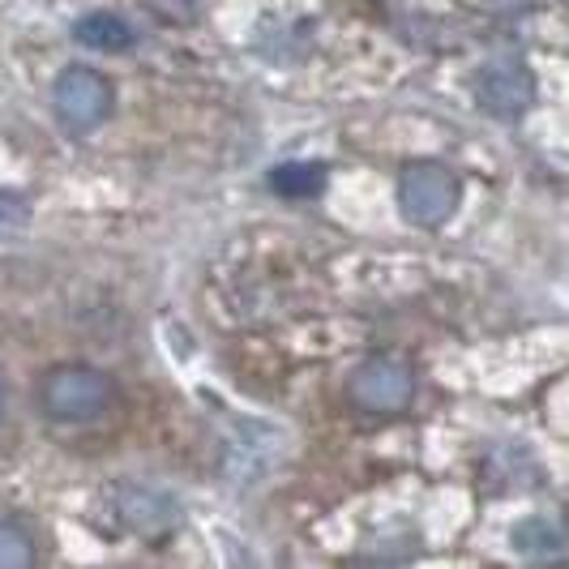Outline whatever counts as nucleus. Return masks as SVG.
<instances>
[{
	"instance_id": "obj_11",
	"label": "nucleus",
	"mask_w": 569,
	"mask_h": 569,
	"mask_svg": "<svg viewBox=\"0 0 569 569\" xmlns=\"http://www.w3.org/2000/svg\"><path fill=\"white\" fill-rule=\"evenodd\" d=\"M30 223V201L18 189H0V236L22 231Z\"/></svg>"
},
{
	"instance_id": "obj_4",
	"label": "nucleus",
	"mask_w": 569,
	"mask_h": 569,
	"mask_svg": "<svg viewBox=\"0 0 569 569\" xmlns=\"http://www.w3.org/2000/svg\"><path fill=\"white\" fill-rule=\"evenodd\" d=\"M347 395L360 411H372V416H399L402 407L416 395V377L411 369L395 360V356H372L360 369L351 372L347 381Z\"/></svg>"
},
{
	"instance_id": "obj_2",
	"label": "nucleus",
	"mask_w": 569,
	"mask_h": 569,
	"mask_svg": "<svg viewBox=\"0 0 569 569\" xmlns=\"http://www.w3.org/2000/svg\"><path fill=\"white\" fill-rule=\"evenodd\" d=\"M458 176L446 163H411L399 176V214L411 228H441L458 210Z\"/></svg>"
},
{
	"instance_id": "obj_9",
	"label": "nucleus",
	"mask_w": 569,
	"mask_h": 569,
	"mask_svg": "<svg viewBox=\"0 0 569 569\" xmlns=\"http://www.w3.org/2000/svg\"><path fill=\"white\" fill-rule=\"evenodd\" d=\"M513 543H518V552H527V557H561L566 531H561L552 518H527V522L513 527Z\"/></svg>"
},
{
	"instance_id": "obj_7",
	"label": "nucleus",
	"mask_w": 569,
	"mask_h": 569,
	"mask_svg": "<svg viewBox=\"0 0 569 569\" xmlns=\"http://www.w3.org/2000/svg\"><path fill=\"white\" fill-rule=\"evenodd\" d=\"M73 39L90 52H129L133 48V27L120 13L99 9V13H86L73 22Z\"/></svg>"
},
{
	"instance_id": "obj_1",
	"label": "nucleus",
	"mask_w": 569,
	"mask_h": 569,
	"mask_svg": "<svg viewBox=\"0 0 569 569\" xmlns=\"http://www.w3.org/2000/svg\"><path fill=\"white\" fill-rule=\"evenodd\" d=\"M116 399V381L94 365H57L39 381V411L52 425H90Z\"/></svg>"
},
{
	"instance_id": "obj_3",
	"label": "nucleus",
	"mask_w": 569,
	"mask_h": 569,
	"mask_svg": "<svg viewBox=\"0 0 569 569\" xmlns=\"http://www.w3.org/2000/svg\"><path fill=\"white\" fill-rule=\"evenodd\" d=\"M52 103H57V116L64 129L90 133L112 116V82L99 69H86V64L64 69L57 86H52Z\"/></svg>"
},
{
	"instance_id": "obj_5",
	"label": "nucleus",
	"mask_w": 569,
	"mask_h": 569,
	"mask_svg": "<svg viewBox=\"0 0 569 569\" xmlns=\"http://www.w3.org/2000/svg\"><path fill=\"white\" fill-rule=\"evenodd\" d=\"M476 103L497 120H518L536 108V73L518 57L488 60L476 73Z\"/></svg>"
},
{
	"instance_id": "obj_6",
	"label": "nucleus",
	"mask_w": 569,
	"mask_h": 569,
	"mask_svg": "<svg viewBox=\"0 0 569 569\" xmlns=\"http://www.w3.org/2000/svg\"><path fill=\"white\" fill-rule=\"evenodd\" d=\"M112 510L138 536H163V531H171L180 522V510H176V501H171L168 492L146 485H116Z\"/></svg>"
},
{
	"instance_id": "obj_10",
	"label": "nucleus",
	"mask_w": 569,
	"mask_h": 569,
	"mask_svg": "<svg viewBox=\"0 0 569 569\" xmlns=\"http://www.w3.org/2000/svg\"><path fill=\"white\" fill-rule=\"evenodd\" d=\"M34 561V540L22 522L0 518V569H27Z\"/></svg>"
},
{
	"instance_id": "obj_12",
	"label": "nucleus",
	"mask_w": 569,
	"mask_h": 569,
	"mask_svg": "<svg viewBox=\"0 0 569 569\" xmlns=\"http://www.w3.org/2000/svg\"><path fill=\"white\" fill-rule=\"evenodd\" d=\"M9 420V381H4V372H0V425Z\"/></svg>"
},
{
	"instance_id": "obj_8",
	"label": "nucleus",
	"mask_w": 569,
	"mask_h": 569,
	"mask_svg": "<svg viewBox=\"0 0 569 569\" xmlns=\"http://www.w3.org/2000/svg\"><path fill=\"white\" fill-rule=\"evenodd\" d=\"M270 189L287 201L317 198L326 189V168L321 163H279L270 171Z\"/></svg>"
}]
</instances>
